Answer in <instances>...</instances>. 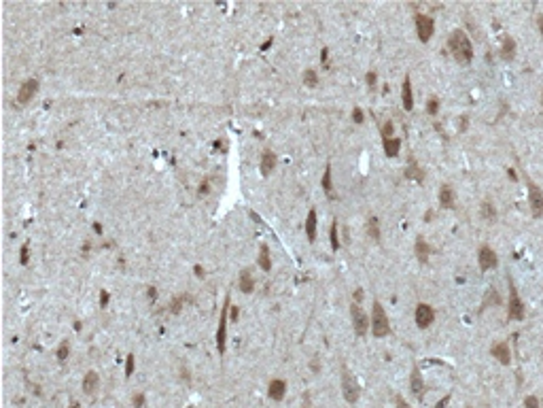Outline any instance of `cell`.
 <instances>
[{
    "instance_id": "9c48e42d",
    "label": "cell",
    "mask_w": 543,
    "mask_h": 408,
    "mask_svg": "<svg viewBox=\"0 0 543 408\" xmlns=\"http://www.w3.org/2000/svg\"><path fill=\"white\" fill-rule=\"evenodd\" d=\"M414 321L420 330H427V328H431V323L435 321V311H433V306L431 304H425V302H420L416 306V313H414Z\"/></svg>"
},
{
    "instance_id": "603a6c76",
    "label": "cell",
    "mask_w": 543,
    "mask_h": 408,
    "mask_svg": "<svg viewBox=\"0 0 543 408\" xmlns=\"http://www.w3.org/2000/svg\"><path fill=\"white\" fill-rule=\"evenodd\" d=\"M367 236H370L372 240H376V242H380L382 232H380V219H378V217H370V219H367Z\"/></svg>"
},
{
    "instance_id": "6f0895ef",
    "label": "cell",
    "mask_w": 543,
    "mask_h": 408,
    "mask_svg": "<svg viewBox=\"0 0 543 408\" xmlns=\"http://www.w3.org/2000/svg\"><path fill=\"white\" fill-rule=\"evenodd\" d=\"M304 408H308V406H304Z\"/></svg>"
},
{
    "instance_id": "4dcf8cb0",
    "label": "cell",
    "mask_w": 543,
    "mask_h": 408,
    "mask_svg": "<svg viewBox=\"0 0 543 408\" xmlns=\"http://www.w3.org/2000/svg\"><path fill=\"white\" fill-rule=\"evenodd\" d=\"M329 238H331V249H333V251H340V236H337V221H333V223H331Z\"/></svg>"
},
{
    "instance_id": "d4e9b609",
    "label": "cell",
    "mask_w": 543,
    "mask_h": 408,
    "mask_svg": "<svg viewBox=\"0 0 543 408\" xmlns=\"http://www.w3.org/2000/svg\"><path fill=\"white\" fill-rule=\"evenodd\" d=\"M414 251H416V258L420 262H427L429 260V253H431V249H429V244L423 236H418L416 238V244H414Z\"/></svg>"
},
{
    "instance_id": "4fadbf2b",
    "label": "cell",
    "mask_w": 543,
    "mask_h": 408,
    "mask_svg": "<svg viewBox=\"0 0 543 408\" xmlns=\"http://www.w3.org/2000/svg\"><path fill=\"white\" fill-rule=\"evenodd\" d=\"M268 395L274 402H282L286 395V381L284 379H272L268 385Z\"/></svg>"
},
{
    "instance_id": "681fc988",
    "label": "cell",
    "mask_w": 543,
    "mask_h": 408,
    "mask_svg": "<svg viewBox=\"0 0 543 408\" xmlns=\"http://www.w3.org/2000/svg\"><path fill=\"white\" fill-rule=\"evenodd\" d=\"M193 270H196V274H198V277H200V279L204 277V268L200 266V264H196V268H193Z\"/></svg>"
},
{
    "instance_id": "836d02e7",
    "label": "cell",
    "mask_w": 543,
    "mask_h": 408,
    "mask_svg": "<svg viewBox=\"0 0 543 408\" xmlns=\"http://www.w3.org/2000/svg\"><path fill=\"white\" fill-rule=\"evenodd\" d=\"M132 406H134V408H147V397H145V393L138 391V393L132 395Z\"/></svg>"
},
{
    "instance_id": "52a82bcc",
    "label": "cell",
    "mask_w": 543,
    "mask_h": 408,
    "mask_svg": "<svg viewBox=\"0 0 543 408\" xmlns=\"http://www.w3.org/2000/svg\"><path fill=\"white\" fill-rule=\"evenodd\" d=\"M350 319H352V330L354 334L358 336V338H363V336L370 332V317H367V313L363 311V306L361 304H356L352 302L350 304Z\"/></svg>"
},
{
    "instance_id": "484cf974",
    "label": "cell",
    "mask_w": 543,
    "mask_h": 408,
    "mask_svg": "<svg viewBox=\"0 0 543 408\" xmlns=\"http://www.w3.org/2000/svg\"><path fill=\"white\" fill-rule=\"evenodd\" d=\"M481 219L488 221V223L497 221V209H495V204L490 202V200H484V202H481Z\"/></svg>"
},
{
    "instance_id": "f5cc1de1",
    "label": "cell",
    "mask_w": 543,
    "mask_h": 408,
    "mask_svg": "<svg viewBox=\"0 0 543 408\" xmlns=\"http://www.w3.org/2000/svg\"><path fill=\"white\" fill-rule=\"evenodd\" d=\"M507 175H509V177H511V179H514V181H516V179H518V177H516V172H514V168H509V170H507Z\"/></svg>"
},
{
    "instance_id": "44dd1931",
    "label": "cell",
    "mask_w": 543,
    "mask_h": 408,
    "mask_svg": "<svg viewBox=\"0 0 543 408\" xmlns=\"http://www.w3.org/2000/svg\"><path fill=\"white\" fill-rule=\"evenodd\" d=\"M238 287H240L242 293H251V291L255 289V277L251 274L249 268H244V270L240 272V277H238Z\"/></svg>"
},
{
    "instance_id": "8d00e7d4",
    "label": "cell",
    "mask_w": 543,
    "mask_h": 408,
    "mask_svg": "<svg viewBox=\"0 0 543 408\" xmlns=\"http://www.w3.org/2000/svg\"><path fill=\"white\" fill-rule=\"evenodd\" d=\"M524 408H541V402L537 395H526L524 397Z\"/></svg>"
},
{
    "instance_id": "9f6ffc18",
    "label": "cell",
    "mask_w": 543,
    "mask_h": 408,
    "mask_svg": "<svg viewBox=\"0 0 543 408\" xmlns=\"http://www.w3.org/2000/svg\"><path fill=\"white\" fill-rule=\"evenodd\" d=\"M541 105H543V96H541Z\"/></svg>"
},
{
    "instance_id": "d6a6232c",
    "label": "cell",
    "mask_w": 543,
    "mask_h": 408,
    "mask_svg": "<svg viewBox=\"0 0 543 408\" xmlns=\"http://www.w3.org/2000/svg\"><path fill=\"white\" fill-rule=\"evenodd\" d=\"M134 370H136V355L130 353L126 357V379H130V376L134 374Z\"/></svg>"
},
{
    "instance_id": "3957f363",
    "label": "cell",
    "mask_w": 543,
    "mask_h": 408,
    "mask_svg": "<svg viewBox=\"0 0 543 408\" xmlns=\"http://www.w3.org/2000/svg\"><path fill=\"white\" fill-rule=\"evenodd\" d=\"M370 330L372 334L376 336V338H384V336L391 334V319H388V315L384 311V306L374 300V309H372V319H370Z\"/></svg>"
},
{
    "instance_id": "ab89813d",
    "label": "cell",
    "mask_w": 543,
    "mask_h": 408,
    "mask_svg": "<svg viewBox=\"0 0 543 408\" xmlns=\"http://www.w3.org/2000/svg\"><path fill=\"white\" fill-rule=\"evenodd\" d=\"M395 406H397V408H412V406L405 402V397H403V395H399V393L395 395Z\"/></svg>"
},
{
    "instance_id": "b9f144b4",
    "label": "cell",
    "mask_w": 543,
    "mask_h": 408,
    "mask_svg": "<svg viewBox=\"0 0 543 408\" xmlns=\"http://www.w3.org/2000/svg\"><path fill=\"white\" fill-rule=\"evenodd\" d=\"M28 258H30V255H28V242H26L24 247H22V251H19V262H22L24 266H26V264H28Z\"/></svg>"
},
{
    "instance_id": "4316f807",
    "label": "cell",
    "mask_w": 543,
    "mask_h": 408,
    "mask_svg": "<svg viewBox=\"0 0 543 408\" xmlns=\"http://www.w3.org/2000/svg\"><path fill=\"white\" fill-rule=\"evenodd\" d=\"M405 177H407V179H414V181H418V183H423V181H425V172L420 170V166L412 160V162H409V166L405 168Z\"/></svg>"
},
{
    "instance_id": "9a60e30c",
    "label": "cell",
    "mask_w": 543,
    "mask_h": 408,
    "mask_svg": "<svg viewBox=\"0 0 543 408\" xmlns=\"http://www.w3.org/2000/svg\"><path fill=\"white\" fill-rule=\"evenodd\" d=\"M490 353H493V357H497V360L503 364V366H509V364H511V349H509V342H505V340L497 342L493 349H490Z\"/></svg>"
},
{
    "instance_id": "816d5d0a",
    "label": "cell",
    "mask_w": 543,
    "mask_h": 408,
    "mask_svg": "<svg viewBox=\"0 0 543 408\" xmlns=\"http://www.w3.org/2000/svg\"><path fill=\"white\" fill-rule=\"evenodd\" d=\"M94 232L96 234H102V226H100V223H94Z\"/></svg>"
},
{
    "instance_id": "5bb4252c",
    "label": "cell",
    "mask_w": 543,
    "mask_h": 408,
    "mask_svg": "<svg viewBox=\"0 0 543 408\" xmlns=\"http://www.w3.org/2000/svg\"><path fill=\"white\" fill-rule=\"evenodd\" d=\"M437 200H439V204H442L444 209H454V204H456V191L450 187L448 183H444V185L439 187Z\"/></svg>"
},
{
    "instance_id": "f546056e",
    "label": "cell",
    "mask_w": 543,
    "mask_h": 408,
    "mask_svg": "<svg viewBox=\"0 0 543 408\" xmlns=\"http://www.w3.org/2000/svg\"><path fill=\"white\" fill-rule=\"evenodd\" d=\"M304 83L308 85V87H316V85H319V73H316L314 68H306V73H304Z\"/></svg>"
},
{
    "instance_id": "e0dca14e",
    "label": "cell",
    "mask_w": 543,
    "mask_h": 408,
    "mask_svg": "<svg viewBox=\"0 0 543 408\" xmlns=\"http://www.w3.org/2000/svg\"><path fill=\"white\" fill-rule=\"evenodd\" d=\"M401 105L405 111L414 109V91H412V79H409V75H405L403 85H401Z\"/></svg>"
},
{
    "instance_id": "6da1fadb",
    "label": "cell",
    "mask_w": 543,
    "mask_h": 408,
    "mask_svg": "<svg viewBox=\"0 0 543 408\" xmlns=\"http://www.w3.org/2000/svg\"><path fill=\"white\" fill-rule=\"evenodd\" d=\"M448 49L458 64H469L473 60V45L463 30H452L448 36Z\"/></svg>"
},
{
    "instance_id": "ba28073f",
    "label": "cell",
    "mask_w": 543,
    "mask_h": 408,
    "mask_svg": "<svg viewBox=\"0 0 543 408\" xmlns=\"http://www.w3.org/2000/svg\"><path fill=\"white\" fill-rule=\"evenodd\" d=\"M414 24H416V34L420 38V43H429L435 34V22L433 17H429L425 13H416L414 15Z\"/></svg>"
},
{
    "instance_id": "f6af8a7d",
    "label": "cell",
    "mask_w": 543,
    "mask_h": 408,
    "mask_svg": "<svg viewBox=\"0 0 543 408\" xmlns=\"http://www.w3.org/2000/svg\"><path fill=\"white\" fill-rule=\"evenodd\" d=\"M183 302H185V298H176V300H174V302H172V313H178Z\"/></svg>"
},
{
    "instance_id": "8fae6325",
    "label": "cell",
    "mask_w": 543,
    "mask_h": 408,
    "mask_svg": "<svg viewBox=\"0 0 543 408\" xmlns=\"http://www.w3.org/2000/svg\"><path fill=\"white\" fill-rule=\"evenodd\" d=\"M477 264H479V270H493L499 266V258H497V253L493 247H488V244H484V247H479L477 251Z\"/></svg>"
},
{
    "instance_id": "d590c367",
    "label": "cell",
    "mask_w": 543,
    "mask_h": 408,
    "mask_svg": "<svg viewBox=\"0 0 543 408\" xmlns=\"http://www.w3.org/2000/svg\"><path fill=\"white\" fill-rule=\"evenodd\" d=\"M427 113L429 115H437L439 113V100L433 96V98H429V102H427Z\"/></svg>"
},
{
    "instance_id": "db71d44e",
    "label": "cell",
    "mask_w": 543,
    "mask_h": 408,
    "mask_svg": "<svg viewBox=\"0 0 543 408\" xmlns=\"http://www.w3.org/2000/svg\"><path fill=\"white\" fill-rule=\"evenodd\" d=\"M312 370H314V372H319V362H316V360L312 362Z\"/></svg>"
},
{
    "instance_id": "30bf717a",
    "label": "cell",
    "mask_w": 543,
    "mask_h": 408,
    "mask_svg": "<svg viewBox=\"0 0 543 408\" xmlns=\"http://www.w3.org/2000/svg\"><path fill=\"white\" fill-rule=\"evenodd\" d=\"M409 391L414 393V397L418 402H425V393H427V385H425V376L420 372L418 366L412 368V374H409Z\"/></svg>"
},
{
    "instance_id": "7bdbcfd3",
    "label": "cell",
    "mask_w": 543,
    "mask_h": 408,
    "mask_svg": "<svg viewBox=\"0 0 543 408\" xmlns=\"http://www.w3.org/2000/svg\"><path fill=\"white\" fill-rule=\"evenodd\" d=\"M450 397H452V393H446L442 400H439L437 404H435V408H448V404H450Z\"/></svg>"
},
{
    "instance_id": "11a10c76",
    "label": "cell",
    "mask_w": 543,
    "mask_h": 408,
    "mask_svg": "<svg viewBox=\"0 0 543 408\" xmlns=\"http://www.w3.org/2000/svg\"><path fill=\"white\" fill-rule=\"evenodd\" d=\"M68 408H81V404H79V402H73V404H70Z\"/></svg>"
},
{
    "instance_id": "d6986e66",
    "label": "cell",
    "mask_w": 543,
    "mask_h": 408,
    "mask_svg": "<svg viewBox=\"0 0 543 408\" xmlns=\"http://www.w3.org/2000/svg\"><path fill=\"white\" fill-rule=\"evenodd\" d=\"M321 185H323V191H325V196L327 198H335V189H333V170H331V166L327 164V168H325V172H323V181H321Z\"/></svg>"
},
{
    "instance_id": "1f68e13d",
    "label": "cell",
    "mask_w": 543,
    "mask_h": 408,
    "mask_svg": "<svg viewBox=\"0 0 543 408\" xmlns=\"http://www.w3.org/2000/svg\"><path fill=\"white\" fill-rule=\"evenodd\" d=\"M490 302H493V304H499L501 302V298H499V293H497L495 287H488V291L484 295V309H486V306H490Z\"/></svg>"
},
{
    "instance_id": "c3c4849f",
    "label": "cell",
    "mask_w": 543,
    "mask_h": 408,
    "mask_svg": "<svg viewBox=\"0 0 543 408\" xmlns=\"http://www.w3.org/2000/svg\"><path fill=\"white\" fill-rule=\"evenodd\" d=\"M157 298V289L155 287H149V300H155Z\"/></svg>"
},
{
    "instance_id": "7c38bea8",
    "label": "cell",
    "mask_w": 543,
    "mask_h": 408,
    "mask_svg": "<svg viewBox=\"0 0 543 408\" xmlns=\"http://www.w3.org/2000/svg\"><path fill=\"white\" fill-rule=\"evenodd\" d=\"M36 91H38V81L36 79H26L22 83V87H19V91H17V102L19 105H28V102L34 98Z\"/></svg>"
},
{
    "instance_id": "ee69618b",
    "label": "cell",
    "mask_w": 543,
    "mask_h": 408,
    "mask_svg": "<svg viewBox=\"0 0 543 408\" xmlns=\"http://www.w3.org/2000/svg\"><path fill=\"white\" fill-rule=\"evenodd\" d=\"M238 317H240L238 306H229V319H231V321H238Z\"/></svg>"
},
{
    "instance_id": "f1b7e54d",
    "label": "cell",
    "mask_w": 543,
    "mask_h": 408,
    "mask_svg": "<svg viewBox=\"0 0 543 408\" xmlns=\"http://www.w3.org/2000/svg\"><path fill=\"white\" fill-rule=\"evenodd\" d=\"M55 355H57V362H59V364L68 362V357H70V342H68V340H62V342H59Z\"/></svg>"
},
{
    "instance_id": "5b68a950",
    "label": "cell",
    "mask_w": 543,
    "mask_h": 408,
    "mask_svg": "<svg viewBox=\"0 0 543 408\" xmlns=\"http://www.w3.org/2000/svg\"><path fill=\"white\" fill-rule=\"evenodd\" d=\"M524 315H526V306L524 302H522L520 298V293L516 289V285L514 281L509 279V304H507V319L509 321H522L524 319Z\"/></svg>"
},
{
    "instance_id": "f35d334b",
    "label": "cell",
    "mask_w": 543,
    "mask_h": 408,
    "mask_svg": "<svg viewBox=\"0 0 543 408\" xmlns=\"http://www.w3.org/2000/svg\"><path fill=\"white\" fill-rule=\"evenodd\" d=\"M108 300H110L108 291H106V289H102V291H100V306H102V309H106V306H108Z\"/></svg>"
},
{
    "instance_id": "7dc6e473",
    "label": "cell",
    "mask_w": 543,
    "mask_h": 408,
    "mask_svg": "<svg viewBox=\"0 0 543 408\" xmlns=\"http://www.w3.org/2000/svg\"><path fill=\"white\" fill-rule=\"evenodd\" d=\"M537 28H539V34H541V38H543V13L537 15Z\"/></svg>"
},
{
    "instance_id": "2e32d148",
    "label": "cell",
    "mask_w": 543,
    "mask_h": 408,
    "mask_svg": "<svg viewBox=\"0 0 543 408\" xmlns=\"http://www.w3.org/2000/svg\"><path fill=\"white\" fill-rule=\"evenodd\" d=\"M516 54H518L516 40L511 36H503V43H501V58H503V62H514Z\"/></svg>"
},
{
    "instance_id": "f907efd6",
    "label": "cell",
    "mask_w": 543,
    "mask_h": 408,
    "mask_svg": "<svg viewBox=\"0 0 543 408\" xmlns=\"http://www.w3.org/2000/svg\"><path fill=\"white\" fill-rule=\"evenodd\" d=\"M327 58H329V51L323 49V54H321V62H327Z\"/></svg>"
},
{
    "instance_id": "74e56055",
    "label": "cell",
    "mask_w": 543,
    "mask_h": 408,
    "mask_svg": "<svg viewBox=\"0 0 543 408\" xmlns=\"http://www.w3.org/2000/svg\"><path fill=\"white\" fill-rule=\"evenodd\" d=\"M376 81H378L376 73H374V70H370V73L365 75V83H367V87H370V89H374V87H376Z\"/></svg>"
},
{
    "instance_id": "ac0fdd59",
    "label": "cell",
    "mask_w": 543,
    "mask_h": 408,
    "mask_svg": "<svg viewBox=\"0 0 543 408\" xmlns=\"http://www.w3.org/2000/svg\"><path fill=\"white\" fill-rule=\"evenodd\" d=\"M81 387H83V391L87 395H94L98 389H100V374L96 370H89L85 376H83V383H81Z\"/></svg>"
},
{
    "instance_id": "83f0119b",
    "label": "cell",
    "mask_w": 543,
    "mask_h": 408,
    "mask_svg": "<svg viewBox=\"0 0 543 408\" xmlns=\"http://www.w3.org/2000/svg\"><path fill=\"white\" fill-rule=\"evenodd\" d=\"M259 266L268 272L272 270V255H270V247L268 244H261V253H259Z\"/></svg>"
},
{
    "instance_id": "e575fe53",
    "label": "cell",
    "mask_w": 543,
    "mask_h": 408,
    "mask_svg": "<svg viewBox=\"0 0 543 408\" xmlns=\"http://www.w3.org/2000/svg\"><path fill=\"white\" fill-rule=\"evenodd\" d=\"M393 130H395L393 121H391V119H388V121H384V124H382V130H380V134H382V140H386V138H393Z\"/></svg>"
},
{
    "instance_id": "cb8c5ba5",
    "label": "cell",
    "mask_w": 543,
    "mask_h": 408,
    "mask_svg": "<svg viewBox=\"0 0 543 408\" xmlns=\"http://www.w3.org/2000/svg\"><path fill=\"white\" fill-rule=\"evenodd\" d=\"M382 145H384V153L388 158H397L399 156V151H401V140L399 138H386V140H382Z\"/></svg>"
},
{
    "instance_id": "bcb514c9",
    "label": "cell",
    "mask_w": 543,
    "mask_h": 408,
    "mask_svg": "<svg viewBox=\"0 0 543 408\" xmlns=\"http://www.w3.org/2000/svg\"><path fill=\"white\" fill-rule=\"evenodd\" d=\"M180 379H183V381H187V383L191 381V376H189V368H185V366H180Z\"/></svg>"
},
{
    "instance_id": "7402d4cb",
    "label": "cell",
    "mask_w": 543,
    "mask_h": 408,
    "mask_svg": "<svg viewBox=\"0 0 543 408\" xmlns=\"http://www.w3.org/2000/svg\"><path fill=\"white\" fill-rule=\"evenodd\" d=\"M316 226H319V219H316V211L310 209L308 217H306V236H308L310 242L316 240Z\"/></svg>"
},
{
    "instance_id": "8992f818",
    "label": "cell",
    "mask_w": 543,
    "mask_h": 408,
    "mask_svg": "<svg viewBox=\"0 0 543 408\" xmlns=\"http://www.w3.org/2000/svg\"><path fill=\"white\" fill-rule=\"evenodd\" d=\"M526 193H528V207L532 217L539 219L543 215V189L526 175Z\"/></svg>"
},
{
    "instance_id": "7a4b0ae2",
    "label": "cell",
    "mask_w": 543,
    "mask_h": 408,
    "mask_svg": "<svg viewBox=\"0 0 543 408\" xmlns=\"http://www.w3.org/2000/svg\"><path fill=\"white\" fill-rule=\"evenodd\" d=\"M340 387H342V395L348 404H356L361 397V385H358L356 376L348 370V366L342 362L340 366Z\"/></svg>"
},
{
    "instance_id": "ffe728a7",
    "label": "cell",
    "mask_w": 543,
    "mask_h": 408,
    "mask_svg": "<svg viewBox=\"0 0 543 408\" xmlns=\"http://www.w3.org/2000/svg\"><path fill=\"white\" fill-rule=\"evenodd\" d=\"M274 168H276V156H274L270 149H265L261 153V175L263 177H270Z\"/></svg>"
},
{
    "instance_id": "277c9868",
    "label": "cell",
    "mask_w": 543,
    "mask_h": 408,
    "mask_svg": "<svg viewBox=\"0 0 543 408\" xmlns=\"http://www.w3.org/2000/svg\"><path fill=\"white\" fill-rule=\"evenodd\" d=\"M229 295L225 298L223 306H221V317H219V325H217V351L219 355L225 353V349H227V323H229Z\"/></svg>"
},
{
    "instance_id": "60d3db41",
    "label": "cell",
    "mask_w": 543,
    "mask_h": 408,
    "mask_svg": "<svg viewBox=\"0 0 543 408\" xmlns=\"http://www.w3.org/2000/svg\"><path fill=\"white\" fill-rule=\"evenodd\" d=\"M352 121H356V124H363V121H365V119H363V111L358 109V107L352 109Z\"/></svg>"
}]
</instances>
